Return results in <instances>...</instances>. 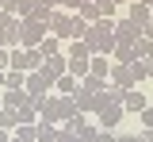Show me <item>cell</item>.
Here are the masks:
<instances>
[{"label":"cell","mask_w":153,"mask_h":142,"mask_svg":"<svg viewBox=\"0 0 153 142\" xmlns=\"http://www.w3.org/2000/svg\"><path fill=\"white\" fill-rule=\"evenodd\" d=\"M88 73H96V77H111V58H107V54H92Z\"/></svg>","instance_id":"cell-16"},{"label":"cell","mask_w":153,"mask_h":142,"mask_svg":"<svg viewBox=\"0 0 153 142\" xmlns=\"http://www.w3.org/2000/svg\"><path fill=\"white\" fill-rule=\"evenodd\" d=\"M111 84H119V88H134V73H130V65H111V77H107Z\"/></svg>","instance_id":"cell-10"},{"label":"cell","mask_w":153,"mask_h":142,"mask_svg":"<svg viewBox=\"0 0 153 142\" xmlns=\"http://www.w3.org/2000/svg\"><path fill=\"white\" fill-rule=\"evenodd\" d=\"M84 46H88L92 54H107V58H111V50H115V19H96V23H88Z\"/></svg>","instance_id":"cell-1"},{"label":"cell","mask_w":153,"mask_h":142,"mask_svg":"<svg viewBox=\"0 0 153 142\" xmlns=\"http://www.w3.org/2000/svg\"><path fill=\"white\" fill-rule=\"evenodd\" d=\"M0 127H4V131H16L19 127V108H4V111H0Z\"/></svg>","instance_id":"cell-20"},{"label":"cell","mask_w":153,"mask_h":142,"mask_svg":"<svg viewBox=\"0 0 153 142\" xmlns=\"http://www.w3.org/2000/svg\"><path fill=\"white\" fill-rule=\"evenodd\" d=\"M138 123H142V127H153V108H149V104L138 111Z\"/></svg>","instance_id":"cell-29"},{"label":"cell","mask_w":153,"mask_h":142,"mask_svg":"<svg viewBox=\"0 0 153 142\" xmlns=\"http://www.w3.org/2000/svg\"><path fill=\"white\" fill-rule=\"evenodd\" d=\"M92 142H115V135H111V131H107V127H100V131H96V138Z\"/></svg>","instance_id":"cell-30"},{"label":"cell","mask_w":153,"mask_h":142,"mask_svg":"<svg viewBox=\"0 0 153 142\" xmlns=\"http://www.w3.org/2000/svg\"><path fill=\"white\" fill-rule=\"evenodd\" d=\"M115 142H138V135H115Z\"/></svg>","instance_id":"cell-34"},{"label":"cell","mask_w":153,"mask_h":142,"mask_svg":"<svg viewBox=\"0 0 153 142\" xmlns=\"http://www.w3.org/2000/svg\"><path fill=\"white\" fill-rule=\"evenodd\" d=\"M38 50H42V58H50V54H61V39H57V35H46V39L38 42Z\"/></svg>","instance_id":"cell-19"},{"label":"cell","mask_w":153,"mask_h":142,"mask_svg":"<svg viewBox=\"0 0 153 142\" xmlns=\"http://www.w3.org/2000/svg\"><path fill=\"white\" fill-rule=\"evenodd\" d=\"M12 138H19V142H35V123H19L16 131H12Z\"/></svg>","instance_id":"cell-24"},{"label":"cell","mask_w":153,"mask_h":142,"mask_svg":"<svg viewBox=\"0 0 153 142\" xmlns=\"http://www.w3.org/2000/svg\"><path fill=\"white\" fill-rule=\"evenodd\" d=\"M80 4H84V0H61V8H65V12H73V16L80 12Z\"/></svg>","instance_id":"cell-31"},{"label":"cell","mask_w":153,"mask_h":142,"mask_svg":"<svg viewBox=\"0 0 153 142\" xmlns=\"http://www.w3.org/2000/svg\"><path fill=\"white\" fill-rule=\"evenodd\" d=\"M0 142H12V131H4V127H0Z\"/></svg>","instance_id":"cell-35"},{"label":"cell","mask_w":153,"mask_h":142,"mask_svg":"<svg viewBox=\"0 0 153 142\" xmlns=\"http://www.w3.org/2000/svg\"><path fill=\"white\" fill-rule=\"evenodd\" d=\"M126 61H134V42H115L111 65H126Z\"/></svg>","instance_id":"cell-15"},{"label":"cell","mask_w":153,"mask_h":142,"mask_svg":"<svg viewBox=\"0 0 153 142\" xmlns=\"http://www.w3.org/2000/svg\"><path fill=\"white\" fill-rule=\"evenodd\" d=\"M65 58L69 61H92V50L84 46V39H73V42H65Z\"/></svg>","instance_id":"cell-9"},{"label":"cell","mask_w":153,"mask_h":142,"mask_svg":"<svg viewBox=\"0 0 153 142\" xmlns=\"http://www.w3.org/2000/svg\"><path fill=\"white\" fill-rule=\"evenodd\" d=\"M27 100H31L27 88H4V92H0V104H4V108H23Z\"/></svg>","instance_id":"cell-8"},{"label":"cell","mask_w":153,"mask_h":142,"mask_svg":"<svg viewBox=\"0 0 153 142\" xmlns=\"http://www.w3.org/2000/svg\"><path fill=\"white\" fill-rule=\"evenodd\" d=\"M138 4H146V8H153V0H138Z\"/></svg>","instance_id":"cell-40"},{"label":"cell","mask_w":153,"mask_h":142,"mask_svg":"<svg viewBox=\"0 0 153 142\" xmlns=\"http://www.w3.org/2000/svg\"><path fill=\"white\" fill-rule=\"evenodd\" d=\"M103 84H107V77H96V73L80 77V88H84V92H103Z\"/></svg>","instance_id":"cell-21"},{"label":"cell","mask_w":153,"mask_h":142,"mask_svg":"<svg viewBox=\"0 0 153 142\" xmlns=\"http://www.w3.org/2000/svg\"><path fill=\"white\" fill-rule=\"evenodd\" d=\"M54 104H57V127L80 115V111H76V100H73V96H54Z\"/></svg>","instance_id":"cell-7"},{"label":"cell","mask_w":153,"mask_h":142,"mask_svg":"<svg viewBox=\"0 0 153 142\" xmlns=\"http://www.w3.org/2000/svg\"><path fill=\"white\" fill-rule=\"evenodd\" d=\"M12 142H19V138H12Z\"/></svg>","instance_id":"cell-43"},{"label":"cell","mask_w":153,"mask_h":142,"mask_svg":"<svg viewBox=\"0 0 153 142\" xmlns=\"http://www.w3.org/2000/svg\"><path fill=\"white\" fill-rule=\"evenodd\" d=\"M123 108L138 115V111L146 108V92H138V84H134V88H126V96H123Z\"/></svg>","instance_id":"cell-13"},{"label":"cell","mask_w":153,"mask_h":142,"mask_svg":"<svg viewBox=\"0 0 153 142\" xmlns=\"http://www.w3.org/2000/svg\"><path fill=\"white\" fill-rule=\"evenodd\" d=\"M84 31H88V23L80 19V16H73V39H84ZM69 39V42H73Z\"/></svg>","instance_id":"cell-28"},{"label":"cell","mask_w":153,"mask_h":142,"mask_svg":"<svg viewBox=\"0 0 153 142\" xmlns=\"http://www.w3.org/2000/svg\"><path fill=\"white\" fill-rule=\"evenodd\" d=\"M46 27H50V35H57L61 42H69V39H73V12H65V8H54Z\"/></svg>","instance_id":"cell-3"},{"label":"cell","mask_w":153,"mask_h":142,"mask_svg":"<svg viewBox=\"0 0 153 142\" xmlns=\"http://www.w3.org/2000/svg\"><path fill=\"white\" fill-rule=\"evenodd\" d=\"M35 142H57V123H35Z\"/></svg>","instance_id":"cell-17"},{"label":"cell","mask_w":153,"mask_h":142,"mask_svg":"<svg viewBox=\"0 0 153 142\" xmlns=\"http://www.w3.org/2000/svg\"><path fill=\"white\" fill-rule=\"evenodd\" d=\"M138 35H142V27H138L134 19H126V16L115 19V42H134Z\"/></svg>","instance_id":"cell-5"},{"label":"cell","mask_w":153,"mask_h":142,"mask_svg":"<svg viewBox=\"0 0 153 142\" xmlns=\"http://www.w3.org/2000/svg\"><path fill=\"white\" fill-rule=\"evenodd\" d=\"M42 69H46L50 77H61V73H69V58H65V54H50V58L42 61Z\"/></svg>","instance_id":"cell-11"},{"label":"cell","mask_w":153,"mask_h":142,"mask_svg":"<svg viewBox=\"0 0 153 142\" xmlns=\"http://www.w3.org/2000/svg\"><path fill=\"white\" fill-rule=\"evenodd\" d=\"M50 35V27H46V19H19V46H38V42Z\"/></svg>","instance_id":"cell-2"},{"label":"cell","mask_w":153,"mask_h":142,"mask_svg":"<svg viewBox=\"0 0 153 142\" xmlns=\"http://www.w3.org/2000/svg\"><path fill=\"white\" fill-rule=\"evenodd\" d=\"M138 142H153V127H142L138 131Z\"/></svg>","instance_id":"cell-32"},{"label":"cell","mask_w":153,"mask_h":142,"mask_svg":"<svg viewBox=\"0 0 153 142\" xmlns=\"http://www.w3.org/2000/svg\"><path fill=\"white\" fill-rule=\"evenodd\" d=\"M35 8H38V0H19L16 16H19V19H35Z\"/></svg>","instance_id":"cell-25"},{"label":"cell","mask_w":153,"mask_h":142,"mask_svg":"<svg viewBox=\"0 0 153 142\" xmlns=\"http://www.w3.org/2000/svg\"><path fill=\"white\" fill-rule=\"evenodd\" d=\"M142 35H146V39L153 42V23H149V27H142Z\"/></svg>","instance_id":"cell-36"},{"label":"cell","mask_w":153,"mask_h":142,"mask_svg":"<svg viewBox=\"0 0 153 142\" xmlns=\"http://www.w3.org/2000/svg\"><path fill=\"white\" fill-rule=\"evenodd\" d=\"M115 4H130V0H115Z\"/></svg>","instance_id":"cell-41"},{"label":"cell","mask_w":153,"mask_h":142,"mask_svg":"<svg viewBox=\"0 0 153 142\" xmlns=\"http://www.w3.org/2000/svg\"><path fill=\"white\" fill-rule=\"evenodd\" d=\"M126 19H134L138 27H149V23H153V8H146V4L130 0V4H126Z\"/></svg>","instance_id":"cell-6"},{"label":"cell","mask_w":153,"mask_h":142,"mask_svg":"<svg viewBox=\"0 0 153 142\" xmlns=\"http://www.w3.org/2000/svg\"><path fill=\"white\" fill-rule=\"evenodd\" d=\"M76 16H80V19H84V23H96V19H100V8H96V0H84Z\"/></svg>","instance_id":"cell-22"},{"label":"cell","mask_w":153,"mask_h":142,"mask_svg":"<svg viewBox=\"0 0 153 142\" xmlns=\"http://www.w3.org/2000/svg\"><path fill=\"white\" fill-rule=\"evenodd\" d=\"M27 84V73L23 69H8V77H4V88H23Z\"/></svg>","instance_id":"cell-23"},{"label":"cell","mask_w":153,"mask_h":142,"mask_svg":"<svg viewBox=\"0 0 153 142\" xmlns=\"http://www.w3.org/2000/svg\"><path fill=\"white\" fill-rule=\"evenodd\" d=\"M0 46H8V35H4V31H0Z\"/></svg>","instance_id":"cell-39"},{"label":"cell","mask_w":153,"mask_h":142,"mask_svg":"<svg viewBox=\"0 0 153 142\" xmlns=\"http://www.w3.org/2000/svg\"><path fill=\"white\" fill-rule=\"evenodd\" d=\"M0 8H4V12H12V16H16V8H19V0H0Z\"/></svg>","instance_id":"cell-33"},{"label":"cell","mask_w":153,"mask_h":142,"mask_svg":"<svg viewBox=\"0 0 153 142\" xmlns=\"http://www.w3.org/2000/svg\"><path fill=\"white\" fill-rule=\"evenodd\" d=\"M76 88H80V81H76L73 73H61V77L54 81V92H57V96H73Z\"/></svg>","instance_id":"cell-14"},{"label":"cell","mask_w":153,"mask_h":142,"mask_svg":"<svg viewBox=\"0 0 153 142\" xmlns=\"http://www.w3.org/2000/svg\"><path fill=\"white\" fill-rule=\"evenodd\" d=\"M73 100H76V111H80V115H96V92L76 88V92H73Z\"/></svg>","instance_id":"cell-12"},{"label":"cell","mask_w":153,"mask_h":142,"mask_svg":"<svg viewBox=\"0 0 153 142\" xmlns=\"http://www.w3.org/2000/svg\"><path fill=\"white\" fill-rule=\"evenodd\" d=\"M19 123H38V111L31 108V100H27L23 108H19Z\"/></svg>","instance_id":"cell-27"},{"label":"cell","mask_w":153,"mask_h":142,"mask_svg":"<svg viewBox=\"0 0 153 142\" xmlns=\"http://www.w3.org/2000/svg\"><path fill=\"white\" fill-rule=\"evenodd\" d=\"M146 73H149V77H153V58H146Z\"/></svg>","instance_id":"cell-37"},{"label":"cell","mask_w":153,"mask_h":142,"mask_svg":"<svg viewBox=\"0 0 153 142\" xmlns=\"http://www.w3.org/2000/svg\"><path fill=\"white\" fill-rule=\"evenodd\" d=\"M126 65H130V73H134V81H138V84H142V81H146V77H149V73H146V61H142V58H134V61H126Z\"/></svg>","instance_id":"cell-26"},{"label":"cell","mask_w":153,"mask_h":142,"mask_svg":"<svg viewBox=\"0 0 153 142\" xmlns=\"http://www.w3.org/2000/svg\"><path fill=\"white\" fill-rule=\"evenodd\" d=\"M4 77H8V69H0V88H4Z\"/></svg>","instance_id":"cell-38"},{"label":"cell","mask_w":153,"mask_h":142,"mask_svg":"<svg viewBox=\"0 0 153 142\" xmlns=\"http://www.w3.org/2000/svg\"><path fill=\"white\" fill-rule=\"evenodd\" d=\"M134 58H142V61L153 58V42L146 39V35H138V39H134Z\"/></svg>","instance_id":"cell-18"},{"label":"cell","mask_w":153,"mask_h":142,"mask_svg":"<svg viewBox=\"0 0 153 142\" xmlns=\"http://www.w3.org/2000/svg\"><path fill=\"white\" fill-rule=\"evenodd\" d=\"M0 111H4V104H0Z\"/></svg>","instance_id":"cell-42"},{"label":"cell","mask_w":153,"mask_h":142,"mask_svg":"<svg viewBox=\"0 0 153 142\" xmlns=\"http://www.w3.org/2000/svg\"><path fill=\"white\" fill-rule=\"evenodd\" d=\"M54 81H57V77H50V73L38 65V69L27 73V84H23V88H27V92H54Z\"/></svg>","instance_id":"cell-4"}]
</instances>
